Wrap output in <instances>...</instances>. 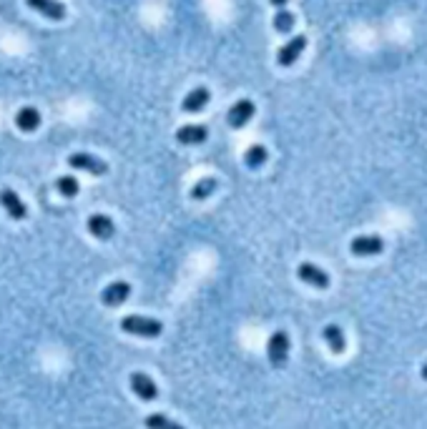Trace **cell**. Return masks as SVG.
<instances>
[{
  "label": "cell",
  "mask_w": 427,
  "mask_h": 429,
  "mask_svg": "<svg viewBox=\"0 0 427 429\" xmlns=\"http://www.w3.org/2000/svg\"><path fill=\"white\" fill-rule=\"evenodd\" d=\"M88 233L90 236H96L98 241H109V238H114L116 233V226H114V221L109 219L106 214H93L88 216Z\"/></svg>",
  "instance_id": "obj_11"
},
{
  "label": "cell",
  "mask_w": 427,
  "mask_h": 429,
  "mask_svg": "<svg viewBox=\"0 0 427 429\" xmlns=\"http://www.w3.org/2000/svg\"><path fill=\"white\" fill-rule=\"evenodd\" d=\"M121 332L133 334V336H144V339H156L161 336L163 324L158 319H151V316H123L121 319Z\"/></svg>",
  "instance_id": "obj_1"
},
{
  "label": "cell",
  "mask_w": 427,
  "mask_h": 429,
  "mask_svg": "<svg viewBox=\"0 0 427 429\" xmlns=\"http://www.w3.org/2000/svg\"><path fill=\"white\" fill-rule=\"evenodd\" d=\"M144 424H146V429H184L179 422L163 417V414H149Z\"/></svg>",
  "instance_id": "obj_20"
},
{
  "label": "cell",
  "mask_w": 427,
  "mask_h": 429,
  "mask_svg": "<svg viewBox=\"0 0 427 429\" xmlns=\"http://www.w3.org/2000/svg\"><path fill=\"white\" fill-rule=\"evenodd\" d=\"M219 189V181L214 179V176H206V179L196 181V184L191 186V191H189V196L194 198V201H204V198H209L214 191Z\"/></svg>",
  "instance_id": "obj_17"
},
{
  "label": "cell",
  "mask_w": 427,
  "mask_h": 429,
  "mask_svg": "<svg viewBox=\"0 0 427 429\" xmlns=\"http://www.w3.org/2000/svg\"><path fill=\"white\" fill-rule=\"evenodd\" d=\"M297 276H299V281L314 286V289H330V274H327L325 268L314 266V264H309V261L297 266Z\"/></svg>",
  "instance_id": "obj_5"
},
{
  "label": "cell",
  "mask_w": 427,
  "mask_h": 429,
  "mask_svg": "<svg viewBox=\"0 0 427 429\" xmlns=\"http://www.w3.org/2000/svg\"><path fill=\"white\" fill-rule=\"evenodd\" d=\"M349 251L352 257H377L385 251V238L377 236V233H365V236H357L349 241Z\"/></svg>",
  "instance_id": "obj_3"
},
{
  "label": "cell",
  "mask_w": 427,
  "mask_h": 429,
  "mask_svg": "<svg viewBox=\"0 0 427 429\" xmlns=\"http://www.w3.org/2000/svg\"><path fill=\"white\" fill-rule=\"evenodd\" d=\"M254 103L249 101V98H244V101H236L234 106L229 108V114H226V121L231 128H244V125L249 123V121L254 118Z\"/></svg>",
  "instance_id": "obj_8"
},
{
  "label": "cell",
  "mask_w": 427,
  "mask_h": 429,
  "mask_svg": "<svg viewBox=\"0 0 427 429\" xmlns=\"http://www.w3.org/2000/svg\"><path fill=\"white\" fill-rule=\"evenodd\" d=\"M68 166L79 168V171H86V173H93V176L109 173V163L101 161L98 156H90V154H71L68 156Z\"/></svg>",
  "instance_id": "obj_4"
},
{
  "label": "cell",
  "mask_w": 427,
  "mask_h": 429,
  "mask_svg": "<svg viewBox=\"0 0 427 429\" xmlns=\"http://www.w3.org/2000/svg\"><path fill=\"white\" fill-rule=\"evenodd\" d=\"M131 389H133V394L139 397V400H144V402H154L158 397V387H156V381L151 379L149 374H144V372H133L131 374Z\"/></svg>",
  "instance_id": "obj_7"
},
{
  "label": "cell",
  "mask_w": 427,
  "mask_h": 429,
  "mask_svg": "<svg viewBox=\"0 0 427 429\" xmlns=\"http://www.w3.org/2000/svg\"><path fill=\"white\" fill-rule=\"evenodd\" d=\"M269 3H271V6H277V8H279V11H282V8H284V6H287L289 0H269Z\"/></svg>",
  "instance_id": "obj_22"
},
{
  "label": "cell",
  "mask_w": 427,
  "mask_h": 429,
  "mask_svg": "<svg viewBox=\"0 0 427 429\" xmlns=\"http://www.w3.org/2000/svg\"><path fill=\"white\" fill-rule=\"evenodd\" d=\"M420 376H422V379H425V381H427V362H425V364H422V369H420Z\"/></svg>",
  "instance_id": "obj_23"
},
{
  "label": "cell",
  "mask_w": 427,
  "mask_h": 429,
  "mask_svg": "<svg viewBox=\"0 0 427 429\" xmlns=\"http://www.w3.org/2000/svg\"><path fill=\"white\" fill-rule=\"evenodd\" d=\"M15 125H18L20 131L30 133V131H36L38 125H41V114H38V108L33 106H23L15 114Z\"/></svg>",
  "instance_id": "obj_16"
},
{
  "label": "cell",
  "mask_w": 427,
  "mask_h": 429,
  "mask_svg": "<svg viewBox=\"0 0 427 429\" xmlns=\"http://www.w3.org/2000/svg\"><path fill=\"white\" fill-rule=\"evenodd\" d=\"M131 297V284L128 281H114L101 292V301L106 306H121Z\"/></svg>",
  "instance_id": "obj_12"
},
{
  "label": "cell",
  "mask_w": 427,
  "mask_h": 429,
  "mask_svg": "<svg viewBox=\"0 0 427 429\" xmlns=\"http://www.w3.org/2000/svg\"><path fill=\"white\" fill-rule=\"evenodd\" d=\"M289 334L287 332H274L269 336V344H266V357H269V364L274 369H282L284 364L289 362Z\"/></svg>",
  "instance_id": "obj_2"
},
{
  "label": "cell",
  "mask_w": 427,
  "mask_h": 429,
  "mask_svg": "<svg viewBox=\"0 0 427 429\" xmlns=\"http://www.w3.org/2000/svg\"><path fill=\"white\" fill-rule=\"evenodd\" d=\"M25 6H28L30 11L41 13L43 18H48V20L66 18V6H63L60 0H25Z\"/></svg>",
  "instance_id": "obj_9"
},
{
  "label": "cell",
  "mask_w": 427,
  "mask_h": 429,
  "mask_svg": "<svg viewBox=\"0 0 427 429\" xmlns=\"http://www.w3.org/2000/svg\"><path fill=\"white\" fill-rule=\"evenodd\" d=\"M55 191H58L63 198H76L81 191V184L73 176H60L58 181H55Z\"/></svg>",
  "instance_id": "obj_19"
},
{
  "label": "cell",
  "mask_w": 427,
  "mask_h": 429,
  "mask_svg": "<svg viewBox=\"0 0 427 429\" xmlns=\"http://www.w3.org/2000/svg\"><path fill=\"white\" fill-rule=\"evenodd\" d=\"M209 101H211V90L199 86V88H194L191 93L181 101V111H184V114H199V111H204Z\"/></svg>",
  "instance_id": "obj_13"
},
{
  "label": "cell",
  "mask_w": 427,
  "mask_h": 429,
  "mask_svg": "<svg viewBox=\"0 0 427 429\" xmlns=\"http://www.w3.org/2000/svg\"><path fill=\"white\" fill-rule=\"evenodd\" d=\"M0 203H3V209L8 211V216H11L13 221H23L25 216H28L25 203L20 201V196L13 189H0Z\"/></svg>",
  "instance_id": "obj_10"
},
{
  "label": "cell",
  "mask_w": 427,
  "mask_h": 429,
  "mask_svg": "<svg viewBox=\"0 0 427 429\" xmlns=\"http://www.w3.org/2000/svg\"><path fill=\"white\" fill-rule=\"evenodd\" d=\"M209 138V128L199 123H189V125H181L176 131V141L184 143V146H196V143H204Z\"/></svg>",
  "instance_id": "obj_14"
},
{
  "label": "cell",
  "mask_w": 427,
  "mask_h": 429,
  "mask_svg": "<svg viewBox=\"0 0 427 429\" xmlns=\"http://www.w3.org/2000/svg\"><path fill=\"white\" fill-rule=\"evenodd\" d=\"M322 339L327 341L332 354H342L347 349V339H344V332L337 327V324H327L325 332H322Z\"/></svg>",
  "instance_id": "obj_15"
},
{
  "label": "cell",
  "mask_w": 427,
  "mask_h": 429,
  "mask_svg": "<svg viewBox=\"0 0 427 429\" xmlns=\"http://www.w3.org/2000/svg\"><path fill=\"white\" fill-rule=\"evenodd\" d=\"M266 158H269V154H266L264 146H249L247 154H244V163H247L249 168H259V166H264Z\"/></svg>",
  "instance_id": "obj_18"
},
{
  "label": "cell",
  "mask_w": 427,
  "mask_h": 429,
  "mask_svg": "<svg viewBox=\"0 0 427 429\" xmlns=\"http://www.w3.org/2000/svg\"><path fill=\"white\" fill-rule=\"evenodd\" d=\"M292 28H294V15L289 11H277V15H274V30L277 33H292Z\"/></svg>",
  "instance_id": "obj_21"
},
{
  "label": "cell",
  "mask_w": 427,
  "mask_h": 429,
  "mask_svg": "<svg viewBox=\"0 0 427 429\" xmlns=\"http://www.w3.org/2000/svg\"><path fill=\"white\" fill-rule=\"evenodd\" d=\"M304 48H307V36H297V38H292V41L284 43V46L279 48L277 63H279V66H282V68L294 66L297 58H299V55L304 53Z\"/></svg>",
  "instance_id": "obj_6"
}]
</instances>
